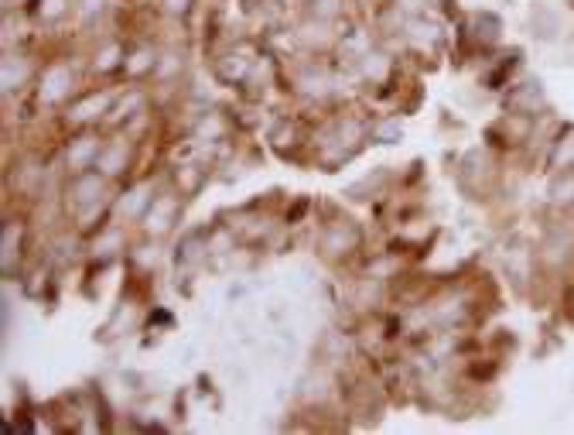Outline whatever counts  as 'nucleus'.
<instances>
[]
</instances>
